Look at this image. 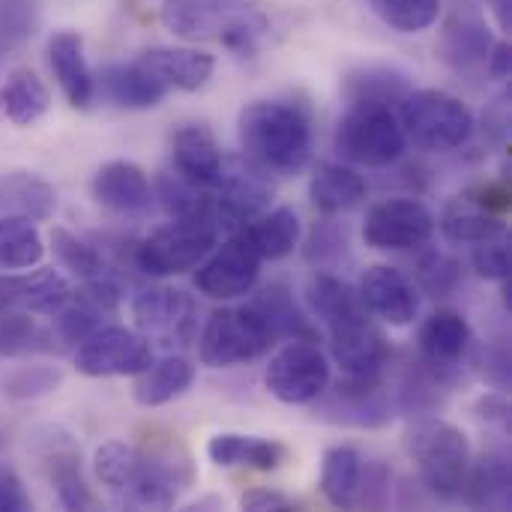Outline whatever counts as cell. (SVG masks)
I'll use <instances>...</instances> for the list:
<instances>
[{"instance_id":"6da1fadb","label":"cell","mask_w":512,"mask_h":512,"mask_svg":"<svg viewBox=\"0 0 512 512\" xmlns=\"http://www.w3.org/2000/svg\"><path fill=\"white\" fill-rule=\"evenodd\" d=\"M165 30L180 39H216L237 57H258L273 21L258 0H165Z\"/></svg>"},{"instance_id":"7a4b0ae2","label":"cell","mask_w":512,"mask_h":512,"mask_svg":"<svg viewBox=\"0 0 512 512\" xmlns=\"http://www.w3.org/2000/svg\"><path fill=\"white\" fill-rule=\"evenodd\" d=\"M240 147L264 171L297 174L312 156V117L300 102L255 99L237 120Z\"/></svg>"},{"instance_id":"3957f363","label":"cell","mask_w":512,"mask_h":512,"mask_svg":"<svg viewBox=\"0 0 512 512\" xmlns=\"http://www.w3.org/2000/svg\"><path fill=\"white\" fill-rule=\"evenodd\" d=\"M135 456H138V471H135L132 507L168 510L198 483L192 450L177 432L165 426H144L135 444Z\"/></svg>"},{"instance_id":"277c9868","label":"cell","mask_w":512,"mask_h":512,"mask_svg":"<svg viewBox=\"0 0 512 512\" xmlns=\"http://www.w3.org/2000/svg\"><path fill=\"white\" fill-rule=\"evenodd\" d=\"M405 453L414 462L420 483L435 498L459 501L471 465V444L459 426L432 414L417 417L405 429Z\"/></svg>"},{"instance_id":"5b68a950","label":"cell","mask_w":512,"mask_h":512,"mask_svg":"<svg viewBox=\"0 0 512 512\" xmlns=\"http://www.w3.org/2000/svg\"><path fill=\"white\" fill-rule=\"evenodd\" d=\"M405 138L426 153H450L471 141L474 114L447 90H411L399 105Z\"/></svg>"},{"instance_id":"8992f818","label":"cell","mask_w":512,"mask_h":512,"mask_svg":"<svg viewBox=\"0 0 512 512\" xmlns=\"http://www.w3.org/2000/svg\"><path fill=\"white\" fill-rule=\"evenodd\" d=\"M408 147L399 108L390 105H348L336 129V153L363 168H390Z\"/></svg>"},{"instance_id":"52a82bcc","label":"cell","mask_w":512,"mask_h":512,"mask_svg":"<svg viewBox=\"0 0 512 512\" xmlns=\"http://www.w3.org/2000/svg\"><path fill=\"white\" fill-rule=\"evenodd\" d=\"M219 222L216 213H198L171 219L165 228H156L135 252V264L147 276H180L195 270L216 246Z\"/></svg>"},{"instance_id":"ba28073f","label":"cell","mask_w":512,"mask_h":512,"mask_svg":"<svg viewBox=\"0 0 512 512\" xmlns=\"http://www.w3.org/2000/svg\"><path fill=\"white\" fill-rule=\"evenodd\" d=\"M273 333L267 321L252 306L216 309L198 339V357L210 369H228L249 360H258L270 351Z\"/></svg>"},{"instance_id":"9c48e42d","label":"cell","mask_w":512,"mask_h":512,"mask_svg":"<svg viewBox=\"0 0 512 512\" xmlns=\"http://www.w3.org/2000/svg\"><path fill=\"white\" fill-rule=\"evenodd\" d=\"M27 450L33 453L39 471L48 477L63 510H96L99 498L84 480L81 447L75 435L63 426H39L30 432Z\"/></svg>"},{"instance_id":"30bf717a","label":"cell","mask_w":512,"mask_h":512,"mask_svg":"<svg viewBox=\"0 0 512 512\" xmlns=\"http://www.w3.org/2000/svg\"><path fill=\"white\" fill-rule=\"evenodd\" d=\"M399 414L393 387L384 378H339L315 399V417L333 426L384 429Z\"/></svg>"},{"instance_id":"8fae6325","label":"cell","mask_w":512,"mask_h":512,"mask_svg":"<svg viewBox=\"0 0 512 512\" xmlns=\"http://www.w3.org/2000/svg\"><path fill=\"white\" fill-rule=\"evenodd\" d=\"M207 189H210V201H213L219 228L222 225L243 228L246 222H252L255 216H261L267 210L270 195H273V183L267 180L264 168H258L252 159H240V156L222 159V168Z\"/></svg>"},{"instance_id":"7c38bea8","label":"cell","mask_w":512,"mask_h":512,"mask_svg":"<svg viewBox=\"0 0 512 512\" xmlns=\"http://www.w3.org/2000/svg\"><path fill=\"white\" fill-rule=\"evenodd\" d=\"M264 384L282 405H312L330 384V363L315 342L294 339L270 357Z\"/></svg>"},{"instance_id":"4fadbf2b","label":"cell","mask_w":512,"mask_h":512,"mask_svg":"<svg viewBox=\"0 0 512 512\" xmlns=\"http://www.w3.org/2000/svg\"><path fill=\"white\" fill-rule=\"evenodd\" d=\"M72 360H75V369L87 378H126V375H138L141 369H147L153 360V351L141 333L129 327L105 324L78 342V351Z\"/></svg>"},{"instance_id":"5bb4252c","label":"cell","mask_w":512,"mask_h":512,"mask_svg":"<svg viewBox=\"0 0 512 512\" xmlns=\"http://www.w3.org/2000/svg\"><path fill=\"white\" fill-rule=\"evenodd\" d=\"M132 318L138 333L165 348H186L198 333V309L195 300L180 288H147L132 303Z\"/></svg>"},{"instance_id":"9a60e30c","label":"cell","mask_w":512,"mask_h":512,"mask_svg":"<svg viewBox=\"0 0 512 512\" xmlns=\"http://www.w3.org/2000/svg\"><path fill=\"white\" fill-rule=\"evenodd\" d=\"M432 210L417 198H387L366 213L363 237L372 249L381 252H408L420 249L435 234Z\"/></svg>"},{"instance_id":"2e32d148","label":"cell","mask_w":512,"mask_h":512,"mask_svg":"<svg viewBox=\"0 0 512 512\" xmlns=\"http://www.w3.org/2000/svg\"><path fill=\"white\" fill-rule=\"evenodd\" d=\"M261 255L252 249V243L237 231L228 237L210 258L198 264L195 288L210 300H237L252 294L261 276Z\"/></svg>"},{"instance_id":"e0dca14e","label":"cell","mask_w":512,"mask_h":512,"mask_svg":"<svg viewBox=\"0 0 512 512\" xmlns=\"http://www.w3.org/2000/svg\"><path fill=\"white\" fill-rule=\"evenodd\" d=\"M420 360L444 378L450 387L459 381L465 360L471 357L474 348V333L471 324L465 321L462 312L456 309H438L426 318L420 327Z\"/></svg>"},{"instance_id":"ac0fdd59","label":"cell","mask_w":512,"mask_h":512,"mask_svg":"<svg viewBox=\"0 0 512 512\" xmlns=\"http://www.w3.org/2000/svg\"><path fill=\"white\" fill-rule=\"evenodd\" d=\"M330 351L348 378H384L393 357L387 336L372 324L369 315L330 327Z\"/></svg>"},{"instance_id":"d6986e66","label":"cell","mask_w":512,"mask_h":512,"mask_svg":"<svg viewBox=\"0 0 512 512\" xmlns=\"http://www.w3.org/2000/svg\"><path fill=\"white\" fill-rule=\"evenodd\" d=\"M120 309V288L105 279H84L78 291H72L69 303L54 315V333L60 345H75L105 327Z\"/></svg>"},{"instance_id":"ffe728a7","label":"cell","mask_w":512,"mask_h":512,"mask_svg":"<svg viewBox=\"0 0 512 512\" xmlns=\"http://www.w3.org/2000/svg\"><path fill=\"white\" fill-rule=\"evenodd\" d=\"M369 315H378L390 327H408L414 324L420 312V291L417 285L390 264H375L363 273L357 285Z\"/></svg>"},{"instance_id":"44dd1931","label":"cell","mask_w":512,"mask_h":512,"mask_svg":"<svg viewBox=\"0 0 512 512\" xmlns=\"http://www.w3.org/2000/svg\"><path fill=\"white\" fill-rule=\"evenodd\" d=\"M93 198L99 207H105L114 216L123 219H141L150 213L153 207V189L147 174L126 159H114L105 162L96 174H93Z\"/></svg>"},{"instance_id":"7402d4cb","label":"cell","mask_w":512,"mask_h":512,"mask_svg":"<svg viewBox=\"0 0 512 512\" xmlns=\"http://www.w3.org/2000/svg\"><path fill=\"white\" fill-rule=\"evenodd\" d=\"M48 66L72 108H90L96 99V75L84 54V36L78 30H57L48 39Z\"/></svg>"},{"instance_id":"603a6c76","label":"cell","mask_w":512,"mask_h":512,"mask_svg":"<svg viewBox=\"0 0 512 512\" xmlns=\"http://www.w3.org/2000/svg\"><path fill=\"white\" fill-rule=\"evenodd\" d=\"M96 90H102L105 99H111L117 108H126V111H150L162 105L168 96V87L138 60L108 63L96 75Z\"/></svg>"},{"instance_id":"cb8c5ba5","label":"cell","mask_w":512,"mask_h":512,"mask_svg":"<svg viewBox=\"0 0 512 512\" xmlns=\"http://www.w3.org/2000/svg\"><path fill=\"white\" fill-rule=\"evenodd\" d=\"M144 69H150L168 90H201L216 69V57L201 48H147L135 57Z\"/></svg>"},{"instance_id":"d4e9b609","label":"cell","mask_w":512,"mask_h":512,"mask_svg":"<svg viewBox=\"0 0 512 512\" xmlns=\"http://www.w3.org/2000/svg\"><path fill=\"white\" fill-rule=\"evenodd\" d=\"M459 501L471 510H510L512 504V471L510 459L498 450L483 453L477 462L471 459L465 486Z\"/></svg>"},{"instance_id":"484cf974","label":"cell","mask_w":512,"mask_h":512,"mask_svg":"<svg viewBox=\"0 0 512 512\" xmlns=\"http://www.w3.org/2000/svg\"><path fill=\"white\" fill-rule=\"evenodd\" d=\"M495 45V36L483 18L474 12H456L444 21L441 39H438V57L453 69H474L486 63L489 48Z\"/></svg>"},{"instance_id":"4316f807","label":"cell","mask_w":512,"mask_h":512,"mask_svg":"<svg viewBox=\"0 0 512 512\" xmlns=\"http://www.w3.org/2000/svg\"><path fill=\"white\" fill-rule=\"evenodd\" d=\"M207 456L219 468H252V471H279L288 459V447L267 438L237 435V432H219L207 444Z\"/></svg>"},{"instance_id":"83f0119b","label":"cell","mask_w":512,"mask_h":512,"mask_svg":"<svg viewBox=\"0 0 512 512\" xmlns=\"http://www.w3.org/2000/svg\"><path fill=\"white\" fill-rule=\"evenodd\" d=\"M57 210L54 186L33 171H3L0 174V216H21L30 222H45Z\"/></svg>"},{"instance_id":"f1b7e54d","label":"cell","mask_w":512,"mask_h":512,"mask_svg":"<svg viewBox=\"0 0 512 512\" xmlns=\"http://www.w3.org/2000/svg\"><path fill=\"white\" fill-rule=\"evenodd\" d=\"M222 150L216 135L204 123H186L174 135V168L180 177L198 186H210L222 168Z\"/></svg>"},{"instance_id":"f546056e","label":"cell","mask_w":512,"mask_h":512,"mask_svg":"<svg viewBox=\"0 0 512 512\" xmlns=\"http://www.w3.org/2000/svg\"><path fill=\"white\" fill-rule=\"evenodd\" d=\"M306 303H309L312 315H318L327 324V330L369 315L360 291L351 282H345V279H339L333 273H315L309 279V285H306Z\"/></svg>"},{"instance_id":"4dcf8cb0","label":"cell","mask_w":512,"mask_h":512,"mask_svg":"<svg viewBox=\"0 0 512 512\" xmlns=\"http://www.w3.org/2000/svg\"><path fill=\"white\" fill-rule=\"evenodd\" d=\"M192 381H195V366L186 357L171 354L159 363L150 360V366L135 375L132 396L141 408H159L183 396L192 387Z\"/></svg>"},{"instance_id":"1f68e13d","label":"cell","mask_w":512,"mask_h":512,"mask_svg":"<svg viewBox=\"0 0 512 512\" xmlns=\"http://www.w3.org/2000/svg\"><path fill=\"white\" fill-rule=\"evenodd\" d=\"M309 198L324 216H336L366 198V180L345 162H321L309 180Z\"/></svg>"},{"instance_id":"d6a6232c","label":"cell","mask_w":512,"mask_h":512,"mask_svg":"<svg viewBox=\"0 0 512 512\" xmlns=\"http://www.w3.org/2000/svg\"><path fill=\"white\" fill-rule=\"evenodd\" d=\"M270 327L273 339H303V342H318V330L312 327V321L303 315V309L294 303V294L279 285V282H270L264 285L255 300L249 303Z\"/></svg>"},{"instance_id":"836d02e7","label":"cell","mask_w":512,"mask_h":512,"mask_svg":"<svg viewBox=\"0 0 512 512\" xmlns=\"http://www.w3.org/2000/svg\"><path fill=\"white\" fill-rule=\"evenodd\" d=\"M243 237L252 243V249L261 255V261H279L288 258L297 243H300V216L294 213V207H276L270 213L255 216L252 222H246Z\"/></svg>"},{"instance_id":"e575fe53","label":"cell","mask_w":512,"mask_h":512,"mask_svg":"<svg viewBox=\"0 0 512 512\" xmlns=\"http://www.w3.org/2000/svg\"><path fill=\"white\" fill-rule=\"evenodd\" d=\"M342 93L348 105H390L399 108L402 99L411 93V81L405 72L390 66H360L345 75Z\"/></svg>"},{"instance_id":"d590c367","label":"cell","mask_w":512,"mask_h":512,"mask_svg":"<svg viewBox=\"0 0 512 512\" xmlns=\"http://www.w3.org/2000/svg\"><path fill=\"white\" fill-rule=\"evenodd\" d=\"M0 108L9 123L33 126L51 108V93L33 69H12L6 84L0 87Z\"/></svg>"},{"instance_id":"8d00e7d4","label":"cell","mask_w":512,"mask_h":512,"mask_svg":"<svg viewBox=\"0 0 512 512\" xmlns=\"http://www.w3.org/2000/svg\"><path fill=\"white\" fill-rule=\"evenodd\" d=\"M63 351L54 327H42L30 312H0V357H39Z\"/></svg>"},{"instance_id":"74e56055","label":"cell","mask_w":512,"mask_h":512,"mask_svg":"<svg viewBox=\"0 0 512 512\" xmlns=\"http://www.w3.org/2000/svg\"><path fill=\"white\" fill-rule=\"evenodd\" d=\"M363 474V456L354 447H330L321 462V492L339 510H354Z\"/></svg>"},{"instance_id":"f35d334b","label":"cell","mask_w":512,"mask_h":512,"mask_svg":"<svg viewBox=\"0 0 512 512\" xmlns=\"http://www.w3.org/2000/svg\"><path fill=\"white\" fill-rule=\"evenodd\" d=\"M93 471H96V480L114 495L117 504L132 507L135 471H138L135 444H126V441H105V444L96 450V456H93Z\"/></svg>"},{"instance_id":"ab89813d","label":"cell","mask_w":512,"mask_h":512,"mask_svg":"<svg viewBox=\"0 0 512 512\" xmlns=\"http://www.w3.org/2000/svg\"><path fill=\"white\" fill-rule=\"evenodd\" d=\"M441 231L447 240L453 243H483L489 237H498V234H507V225L486 213L483 207H477L468 195L465 198H453L447 207H444V216H441Z\"/></svg>"},{"instance_id":"60d3db41","label":"cell","mask_w":512,"mask_h":512,"mask_svg":"<svg viewBox=\"0 0 512 512\" xmlns=\"http://www.w3.org/2000/svg\"><path fill=\"white\" fill-rule=\"evenodd\" d=\"M45 243L36 222L0 216V270H30L42 261Z\"/></svg>"},{"instance_id":"b9f144b4","label":"cell","mask_w":512,"mask_h":512,"mask_svg":"<svg viewBox=\"0 0 512 512\" xmlns=\"http://www.w3.org/2000/svg\"><path fill=\"white\" fill-rule=\"evenodd\" d=\"M72 297V285L57 270H33L21 273V291H18V312L45 315L54 318Z\"/></svg>"},{"instance_id":"7bdbcfd3","label":"cell","mask_w":512,"mask_h":512,"mask_svg":"<svg viewBox=\"0 0 512 512\" xmlns=\"http://www.w3.org/2000/svg\"><path fill=\"white\" fill-rule=\"evenodd\" d=\"M39 0H0V66L39 30Z\"/></svg>"},{"instance_id":"ee69618b","label":"cell","mask_w":512,"mask_h":512,"mask_svg":"<svg viewBox=\"0 0 512 512\" xmlns=\"http://www.w3.org/2000/svg\"><path fill=\"white\" fill-rule=\"evenodd\" d=\"M48 243H51V252H54L57 264L63 270H69L72 276H78V279L105 276V258L90 243H84L81 237H75L72 231L54 225L51 234H48Z\"/></svg>"},{"instance_id":"f6af8a7d","label":"cell","mask_w":512,"mask_h":512,"mask_svg":"<svg viewBox=\"0 0 512 512\" xmlns=\"http://www.w3.org/2000/svg\"><path fill=\"white\" fill-rule=\"evenodd\" d=\"M348 255H351L348 225L333 216L321 219L306 240V261L315 270H336L342 261H348Z\"/></svg>"},{"instance_id":"bcb514c9","label":"cell","mask_w":512,"mask_h":512,"mask_svg":"<svg viewBox=\"0 0 512 512\" xmlns=\"http://www.w3.org/2000/svg\"><path fill=\"white\" fill-rule=\"evenodd\" d=\"M369 6L399 33H423L441 18V0H369Z\"/></svg>"},{"instance_id":"7dc6e473","label":"cell","mask_w":512,"mask_h":512,"mask_svg":"<svg viewBox=\"0 0 512 512\" xmlns=\"http://www.w3.org/2000/svg\"><path fill=\"white\" fill-rule=\"evenodd\" d=\"M159 204L168 213V219L213 213L210 189L207 186H198V183H189L180 174H162L159 177Z\"/></svg>"},{"instance_id":"c3c4849f","label":"cell","mask_w":512,"mask_h":512,"mask_svg":"<svg viewBox=\"0 0 512 512\" xmlns=\"http://www.w3.org/2000/svg\"><path fill=\"white\" fill-rule=\"evenodd\" d=\"M414 273H417L420 291L435 297V300L453 297L459 291V285H462V264L447 252H426L417 261Z\"/></svg>"},{"instance_id":"681fc988","label":"cell","mask_w":512,"mask_h":512,"mask_svg":"<svg viewBox=\"0 0 512 512\" xmlns=\"http://www.w3.org/2000/svg\"><path fill=\"white\" fill-rule=\"evenodd\" d=\"M63 381V372L57 366H21L3 381V393L12 402H33L42 396H51Z\"/></svg>"},{"instance_id":"f907efd6","label":"cell","mask_w":512,"mask_h":512,"mask_svg":"<svg viewBox=\"0 0 512 512\" xmlns=\"http://www.w3.org/2000/svg\"><path fill=\"white\" fill-rule=\"evenodd\" d=\"M474 270L489 282H507L510 279V231L489 237L483 243H474Z\"/></svg>"},{"instance_id":"816d5d0a","label":"cell","mask_w":512,"mask_h":512,"mask_svg":"<svg viewBox=\"0 0 512 512\" xmlns=\"http://www.w3.org/2000/svg\"><path fill=\"white\" fill-rule=\"evenodd\" d=\"M387 501H390V471H387V465L384 462H363L354 507L381 510V507H387Z\"/></svg>"},{"instance_id":"f5cc1de1","label":"cell","mask_w":512,"mask_h":512,"mask_svg":"<svg viewBox=\"0 0 512 512\" xmlns=\"http://www.w3.org/2000/svg\"><path fill=\"white\" fill-rule=\"evenodd\" d=\"M474 369L480 372V378L492 387L507 393L512 384L510 375V351L504 345H486L474 354Z\"/></svg>"},{"instance_id":"db71d44e","label":"cell","mask_w":512,"mask_h":512,"mask_svg":"<svg viewBox=\"0 0 512 512\" xmlns=\"http://www.w3.org/2000/svg\"><path fill=\"white\" fill-rule=\"evenodd\" d=\"M483 129H486L492 144H498V147L510 144V90H501L483 108Z\"/></svg>"},{"instance_id":"11a10c76","label":"cell","mask_w":512,"mask_h":512,"mask_svg":"<svg viewBox=\"0 0 512 512\" xmlns=\"http://www.w3.org/2000/svg\"><path fill=\"white\" fill-rule=\"evenodd\" d=\"M30 510V495L24 492L21 477L0 465V512H24Z\"/></svg>"},{"instance_id":"9f6ffc18","label":"cell","mask_w":512,"mask_h":512,"mask_svg":"<svg viewBox=\"0 0 512 512\" xmlns=\"http://www.w3.org/2000/svg\"><path fill=\"white\" fill-rule=\"evenodd\" d=\"M468 198L492 216H501L510 210V186L504 180L501 183H483V186L471 189Z\"/></svg>"},{"instance_id":"6f0895ef","label":"cell","mask_w":512,"mask_h":512,"mask_svg":"<svg viewBox=\"0 0 512 512\" xmlns=\"http://www.w3.org/2000/svg\"><path fill=\"white\" fill-rule=\"evenodd\" d=\"M474 414L483 420V423H492V426H507L510 423V402H507V393L495 390V393H486L474 402Z\"/></svg>"},{"instance_id":"680465c9","label":"cell","mask_w":512,"mask_h":512,"mask_svg":"<svg viewBox=\"0 0 512 512\" xmlns=\"http://www.w3.org/2000/svg\"><path fill=\"white\" fill-rule=\"evenodd\" d=\"M240 507L249 512H288L294 510V504L285 498V495H279V492H273V489H252V492H246L243 498H240Z\"/></svg>"},{"instance_id":"91938a15","label":"cell","mask_w":512,"mask_h":512,"mask_svg":"<svg viewBox=\"0 0 512 512\" xmlns=\"http://www.w3.org/2000/svg\"><path fill=\"white\" fill-rule=\"evenodd\" d=\"M486 69H489V75H492L495 81H507V78H510L512 51L507 39H498V42L489 48V54H486Z\"/></svg>"},{"instance_id":"94428289","label":"cell","mask_w":512,"mask_h":512,"mask_svg":"<svg viewBox=\"0 0 512 512\" xmlns=\"http://www.w3.org/2000/svg\"><path fill=\"white\" fill-rule=\"evenodd\" d=\"M18 291H21V276L0 273V312L15 309V303H18Z\"/></svg>"},{"instance_id":"6125c7cd","label":"cell","mask_w":512,"mask_h":512,"mask_svg":"<svg viewBox=\"0 0 512 512\" xmlns=\"http://www.w3.org/2000/svg\"><path fill=\"white\" fill-rule=\"evenodd\" d=\"M489 9H492V15H495V24H498V30L510 36V30H512V0H489Z\"/></svg>"},{"instance_id":"be15d7a7","label":"cell","mask_w":512,"mask_h":512,"mask_svg":"<svg viewBox=\"0 0 512 512\" xmlns=\"http://www.w3.org/2000/svg\"><path fill=\"white\" fill-rule=\"evenodd\" d=\"M207 507L222 510V507H225V501H222V498H201V501H195V510H207Z\"/></svg>"},{"instance_id":"e7e4bbea","label":"cell","mask_w":512,"mask_h":512,"mask_svg":"<svg viewBox=\"0 0 512 512\" xmlns=\"http://www.w3.org/2000/svg\"><path fill=\"white\" fill-rule=\"evenodd\" d=\"M465 3H474V6H477V3H480V0H465Z\"/></svg>"},{"instance_id":"03108f58","label":"cell","mask_w":512,"mask_h":512,"mask_svg":"<svg viewBox=\"0 0 512 512\" xmlns=\"http://www.w3.org/2000/svg\"><path fill=\"white\" fill-rule=\"evenodd\" d=\"M0 450H3V435H0Z\"/></svg>"}]
</instances>
